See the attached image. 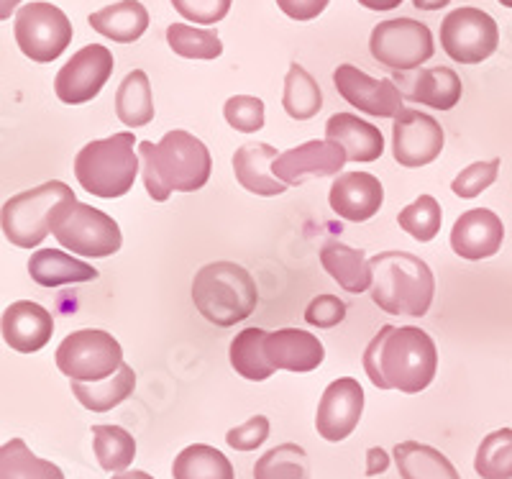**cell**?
I'll return each instance as SVG.
<instances>
[{"mask_svg": "<svg viewBox=\"0 0 512 479\" xmlns=\"http://www.w3.org/2000/svg\"><path fill=\"white\" fill-rule=\"evenodd\" d=\"M364 369L379 390L415 395L436 377V344L418 326H382L364 351Z\"/></svg>", "mask_w": 512, "mask_h": 479, "instance_id": "1", "label": "cell"}, {"mask_svg": "<svg viewBox=\"0 0 512 479\" xmlns=\"http://www.w3.org/2000/svg\"><path fill=\"white\" fill-rule=\"evenodd\" d=\"M139 157L144 164V185L152 200L164 203L172 193H195L208 185L213 159L203 141L187 131L164 134L159 144L141 141Z\"/></svg>", "mask_w": 512, "mask_h": 479, "instance_id": "2", "label": "cell"}, {"mask_svg": "<svg viewBox=\"0 0 512 479\" xmlns=\"http://www.w3.org/2000/svg\"><path fill=\"white\" fill-rule=\"evenodd\" d=\"M374 282L372 300L390 316L420 318L428 313L436 295L431 267L408 252H382L369 259Z\"/></svg>", "mask_w": 512, "mask_h": 479, "instance_id": "3", "label": "cell"}, {"mask_svg": "<svg viewBox=\"0 0 512 479\" xmlns=\"http://www.w3.org/2000/svg\"><path fill=\"white\" fill-rule=\"evenodd\" d=\"M192 303L213 326L231 328L259 305L254 277L236 262H210L192 280Z\"/></svg>", "mask_w": 512, "mask_h": 479, "instance_id": "4", "label": "cell"}, {"mask_svg": "<svg viewBox=\"0 0 512 479\" xmlns=\"http://www.w3.org/2000/svg\"><path fill=\"white\" fill-rule=\"evenodd\" d=\"M134 144L136 136L128 131L85 144L75 157L77 182L95 198H123L134 187L139 172V154L134 152Z\"/></svg>", "mask_w": 512, "mask_h": 479, "instance_id": "5", "label": "cell"}, {"mask_svg": "<svg viewBox=\"0 0 512 479\" xmlns=\"http://www.w3.org/2000/svg\"><path fill=\"white\" fill-rule=\"evenodd\" d=\"M52 234L64 249L88 259L111 257L121 249V228L108 213L72 198L54 208Z\"/></svg>", "mask_w": 512, "mask_h": 479, "instance_id": "6", "label": "cell"}, {"mask_svg": "<svg viewBox=\"0 0 512 479\" xmlns=\"http://www.w3.org/2000/svg\"><path fill=\"white\" fill-rule=\"evenodd\" d=\"M72 187L52 180L44 185L18 193L3 205V234L18 249H34L52 231V216L62 200L72 198Z\"/></svg>", "mask_w": 512, "mask_h": 479, "instance_id": "7", "label": "cell"}, {"mask_svg": "<svg viewBox=\"0 0 512 479\" xmlns=\"http://www.w3.org/2000/svg\"><path fill=\"white\" fill-rule=\"evenodd\" d=\"M54 362L72 382H100L123 367V349L108 331L85 328L59 344Z\"/></svg>", "mask_w": 512, "mask_h": 479, "instance_id": "8", "label": "cell"}, {"mask_svg": "<svg viewBox=\"0 0 512 479\" xmlns=\"http://www.w3.org/2000/svg\"><path fill=\"white\" fill-rule=\"evenodd\" d=\"M18 49L34 62H54L64 49L70 47L72 41V24L62 8L52 3H29L16 13V24H13Z\"/></svg>", "mask_w": 512, "mask_h": 479, "instance_id": "9", "label": "cell"}, {"mask_svg": "<svg viewBox=\"0 0 512 479\" xmlns=\"http://www.w3.org/2000/svg\"><path fill=\"white\" fill-rule=\"evenodd\" d=\"M369 49L379 65L408 72L428 62L436 52V44L431 29L415 18H392L374 26Z\"/></svg>", "mask_w": 512, "mask_h": 479, "instance_id": "10", "label": "cell"}, {"mask_svg": "<svg viewBox=\"0 0 512 479\" xmlns=\"http://www.w3.org/2000/svg\"><path fill=\"white\" fill-rule=\"evenodd\" d=\"M441 47L461 65H479L500 47L497 21L482 8H456L441 24Z\"/></svg>", "mask_w": 512, "mask_h": 479, "instance_id": "11", "label": "cell"}, {"mask_svg": "<svg viewBox=\"0 0 512 479\" xmlns=\"http://www.w3.org/2000/svg\"><path fill=\"white\" fill-rule=\"evenodd\" d=\"M113 52L103 44H88L57 72L54 90L57 98L67 106H82L103 90L108 77L113 75Z\"/></svg>", "mask_w": 512, "mask_h": 479, "instance_id": "12", "label": "cell"}, {"mask_svg": "<svg viewBox=\"0 0 512 479\" xmlns=\"http://www.w3.org/2000/svg\"><path fill=\"white\" fill-rule=\"evenodd\" d=\"M441 123L423 111L402 108L400 116L392 121V154L402 167H425L436 162L443 152Z\"/></svg>", "mask_w": 512, "mask_h": 479, "instance_id": "13", "label": "cell"}, {"mask_svg": "<svg viewBox=\"0 0 512 479\" xmlns=\"http://www.w3.org/2000/svg\"><path fill=\"white\" fill-rule=\"evenodd\" d=\"M333 85L346 103H351L367 116L392 118V121L400 116L405 95L387 77L377 80V77H369L367 72L354 65H338L333 72Z\"/></svg>", "mask_w": 512, "mask_h": 479, "instance_id": "14", "label": "cell"}, {"mask_svg": "<svg viewBox=\"0 0 512 479\" xmlns=\"http://www.w3.org/2000/svg\"><path fill=\"white\" fill-rule=\"evenodd\" d=\"M364 413V390L354 377H338L326 387L315 413V428L326 441L338 444L356 431Z\"/></svg>", "mask_w": 512, "mask_h": 479, "instance_id": "15", "label": "cell"}, {"mask_svg": "<svg viewBox=\"0 0 512 479\" xmlns=\"http://www.w3.org/2000/svg\"><path fill=\"white\" fill-rule=\"evenodd\" d=\"M346 162H349L346 152L338 147L336 141H305L300 147L282 152L277 162L272 164V172L287 187H297L310 177L320 180V177L338 175Z\"/></svg>", "mask_w": 512, "mask_h": 479, "instance_id": "16", "label": "cell"}, {"mask_svg": "<svg viewBox=\"0 0 512 479\" xmlns=\"http://www.w3.org/2000/svg\"><path fill=\"white\" fill-rule=\"evenodd\" d=\"M331 211L351 223H364L379 213L384 203V187L379 177L369 172H346L338 175L328 193Z\"/></svg>", "mask_w": 512, "mask_h": 479, "instance_id": "17", "label": "cell"}, {"mask_svg": "<svg viewBox=\"0 0 512 479\" xmlns=\"http://www.w3.org/2000/svg\"><path fill=\"white\" fill-rule=\"evenodd\" d=\"M505 239V226L497 213L487 208L461 213L459 221L451 228V249L466 262H482L500 252Z\"/></svg>", "mask_w": 512, "mask_h": 479, "instance_id": "18", "label": "cell"}, {"mask_svg": "<svg viewBox=\"0 0 512 479\" xmlns=\"http://www.w3.org/2000/svg\"><path fill=\"white\" fill-rule=\"evenodd\" d=\"M264 357L274 372H313L326 359V349L318 336L303 328H280L264 336Z\"/></svg>", "mask_w": 512, "mask_h": 479, "instance_id": "19", "label": "cell"}, {"mask_svg": "<svg viewBox=\"0 0 512 479\" xmlns=\"http://www.w3.org/2000/svg\"><path fill=\"white\" fill-rule=\"evenodd\" d=\"M54 321L47 308L18 300L3 310V341L21 354H34L52 341Z\"/></svg>", "mask_w": 512, "mask_h": 479, "instance_id": "20", "label": "cell"}, {"mask_svg": "<svg viewBox=\"0 0 512 479\" xmlns=\"http://www.w3.org/2000/svg\"><path fill=\"white\" fill-rule=\"evenodd\" d=\"M277 157H280L277 149L269 147V144H259V141H251V144L236 149L233 172H236L239 185L249 193L259 195V198H277V195L285 193V182H280L274 177V172H269Z\"/></svg>", "mask_w": 512, "mask_h": 479, "instance_id": "21", "label": "cell"}, {"mask_svg": "<svg viewBox=\"0 0 512 479\" xmlns=\"http://www.w3.org/2000/svg\"><path fill=\"white\" fill-rule=\"evenodd\" d=\"M326 136L344 149L349 162H377L384 152L382 131L354 113H336L328 118Z\"/></svg>", "mask_w": 512, "mask_h": 479, "instance_id": "22", "label": "cell"}, {"mask_svg": "<svg viewBox=\"0 0 512 479\" xmlns=\"http://www.w3.org/2000/svg\"><path fill=\"white\" fill-rule=\"evenodd\" d=\"M320 264L351 295H361L374 282L372 262L367 259V254L336 239H328L320 246Z\"/></svg>", "mask_w": 512, "mask_h": 479, "instance_id": "23", "label": "cell"}, {"mask_svg": "<svg viewBox=\"0 0 512 479\" xmlns=\"http://www.w3.org/2000/svg\"><path fill=\"white\" fill-rule=\"evenodd\" d=\"M29 275L39 287H59L98 280V269L82 259H72L59 249H41L31 254Z\"/></svg>", "mask_w": 512, "mask_h": 479, "instance_id": "24", "label": "cell"}, {"mask_svg": "<svg viewBox=\"0 0 512 479\" xmlns=\"http://www.w3.org/2000/svg\"><path fill=\"white\" fill-rule=\"evenodd\" d=\"M88 21L105 39L131 44V41L141 39L149 29V11L141 6L139 0H121V3L90 13Z\"/></svg>", "mask_w": 512, "mask_h": 479, "instance_id": "25", "label": "cell"}, {"mask_svg": "<svg viewBox=\"0 0 512 479\" xmlns=\"http://www.w3.org/2000/svg\"><path fill=\"white\" fill-rule=\"evenodd\" d=\"M461 93H464L461 77L451 67H431V70H420L405 98L436 111H451L461 100Z\"/></svg>", "mask_w": 512, "mask_h": 479, "instance_id": "26", "label": "cell"}, {"mask_svg": "<svg viewBox=\"0 0 512 479\" xmlns=\"http://www.w3.org/2000/svg\"><path fill=\"white\" fill-rule=\"evenodd\" d=\"M395 464L402 479H461L454 464L441 451L418 441L397 444Z\"/></svg>", "mask_w": 512, "mask_h": 479, "instance_id": "27", "label": "cell"}, {"mask_svg": "<svg viewBox=\"0 0 512 479\" xmlns=\"http://www.w3.org/2000/svg\"><path fill=\"white\" fill-rule=\"evenodd\" d=\"M136 387V374L134 369L123 364L113 377L100 382H72V392L80 400L82 408L93 410V413H108L123 400L131 398V392Z\"/></svg>", "mask_w": 512, "mask_h": 479, "instance_id": "28", "label": "cell"}, {"mask_svg": "<svg viewBox=\"0 0 512 479\" xmlns=\"http://www.w3.org/2000/svg\"><path fill=\"white\" fill-rule=\"evenodd\" d=\"M116 116L121 118V123L131 126V129L152 123L154 98L152 85H149V77H146L144 70L128 72L121 85H118Z\"/></svg>", "mask_w": 512, "mask_h": 479, "instance_id": "29", "label": "cell"}, {"mask_svg": "<svg viewBox=\"0 0 512 479\" xmlns=\"http://www.w3.org/2000/svg\"><path fill=\"white\" fill-rule=\"evenodd\" d=\"M175 479H233V464L223 451L205 444H192L177 454L172 464Z\"/></svg>", "mask_w": 512, "mask_h": 479, "instance_id": "30", "label": "cell"}, {"mask_svg": "<svg viewBox=\"0 0 512 479\" xmlns=\"http://www.w3.org/2000/svg\"><path fill=\"white\" fill-rule=\"evenodd\" d=\"M282 106H285L287 116L295 121H310L318 116L323 108V93L315 77L305 70L303 65L292 62L285 77V95H282Z\"/></svg>", "mask_w": 512, "mask_h": 479, "instance_id": "31", "label": "cell"}, {"mask_svg": "<svg viewBox=\"0 0 512 479\" xmlns=\"http://www.w3.org/2000/svg\"><path fill=\"white\" fill-rule=\"evenodd\" d=\"M0 479H64V472L39 459L21 439H11L0 446Z\"/></svg>", "mask_w": 512, "mask_h": 479, "instance_id": "32", "label": "cell"}, {"mask_svg": "<svg viewBox=\"0 0 512 479\" xmlns=\"http://www.w3.org/2000/svg\"><path fill=\"white\" fill-rule=\"evenodd\" d=\"M93 449L105 472H128L136 459L134 436L121 426H93Z\"/></svg>", "mask_w": 512, "mask_h": 479, "instance_id": "33", "label": "cell"}, {"mask_svg": "<svg viewBox=\"0 0 512 479\" xmlns=\"http://www.w3.org/2000/svg\"><path fill=\"white\" fill-rule=\"evenodd\" d=\"M264 336H267V331H262V328H246L231 341V351H228L231 354V367L244 380L262 382L274 374L267 357H264Z\"/></svg>", "mask_w": 512, "mask_h": 479, "instance_id": "34", "label": "cell"}, {"mask_svg": "<svg viewBox=\"0 0 512 479\" xmlns=\"http://www.w3.org/2000/svg\"><path fill=\"white\" fill-rule=\"evenodd\" d=\"M254 479H310V459L303 446L280 444L254 464Z\"/></svg>", "mask_w": 512, "mask_h": 479, "instance_id": "35", "label": "cell"}, {"mask_svg": "<svg viewBox=\"0 0 512 479\" xmlns=\"http://www.w3.org/2000/svg\"><path fill=\"white\" fill-rule=\"evenodd\" d=\"M474 469L482 479H512V428H500L484 436Z\"/></svg>", "mask_w": 512, "mask_h": 479, "instance_id": "36", "label": "cell"}, {"mask_svg": "<svg viewBox=\"0 0 512 479\" xmlns=\"http://www.w3.org/2000/svg\"><path fill=\"white\" fill-rule=\"evenodd\" d=\"M167 44L185 59H218L223 54V41L216 31L195 29L187 24H172L167 29Z\"/></svg>", "mask_w": 512, "mask_h": 479, "instance_id": "37", "label": "cell"}, {"mask_svg": "<svg viewBox=\"0 0 512 479\" xmlns=\"http://www.w3.org/2000/svg\"><path fill=\"white\" fill-rule=\"evenodd\" d=\"M397 223L405 234L413 236L415 241H433L441 231L443 223V213H441V203H438L433 195H420L415 198L408 208H402L397 213Z\"/></svg>", "mask_w": 512, "mask_h": 479, "instance_id": "38", "label": "cell"}, {"mask_svg": "<svg viewBox=\"0 0 512 479\" xmlns=\"http://www.w3.org/2000/svg\"><path fill=\"white\" fill-rule=\"evenodd\" d=\"M223 116L231 129L241 131V134H256L264 126V100L254 98V95H233L223 106Z\"/></svg>", "mask_w": 512, "mask_h": 479, "instance_id": "39", "label": "cell"}, {"mask_svg": "<svg viewBox=\"0 0 512 479\" xmlns=\"http://www.w3.org/2000/svg\"><path fill=\"white\" fill-rule=\"evenodd\" d=\"M497 175H500V159H489V162H474L451 182V190L459 195L461 200H472L479 193H484L489 185H495Z\"/></svg>", "mask_w": 512, "mask_h": 479, "instance_id": "40", "label": "cell"}, {"mask_svg": "<svg viewBox=\"0 0 512 479\" xmlns=\"http://www.w3.org/2000/svg\"><path fill=\"white\" fill-rule=\"evenodd\" d=\"M175 11L195 24H218L231 11V0H172Z\"/></svg>", "mask_w": 512, "mask_h": 479, "instance_id": "41", "label": "cell"}, {"mask_svg": "<svg viewBox=\"0 0 512 479\" xmlns=\"http://www.w3.org/2000/svg\"><path fill=\"white\" fill-rule=\"evenodd\" d=\"M269 439V418L254 415L244 426H236L226 433V444L236 451H254Z\"/></svg>", "mask_w": 512, "mask_h": 479, "instance_id": "42", "label": "cell"}, {"mask_svg": "<svg viewBox=\"0 0 512 479\" xmlns=\"http://www.w3.org/2000/svg\"><path fill=\"white\" fill-rule=\"evenodd\" d=\"M346 318V303L336 295H318L305 308V321L315 328H333Z\"/></svg>", "mask_w": 512, "mask_h": 479, "instance_id": "43", "label": "cell"}, {"mask_svg": "<svg viewBox=\"0 0 512 479\" xmlns=\"http://www.w3.org/2000/svg\"><path fill=\"white\" fill-rule=\"evenodd\" d=\"M331 0H277V6L285 16L295 18V21H313L320 13L326 11Z\"/></svg>", "mask_w": 512, "mask_h": 479, "instance_id": "44", "label": "cell"}, {"mask_svg": "<svg viewBox=\"0 0 512 479\" xmlns=\"http://www.w3.org/2000/svg\"><path fill=\"white\" fill-rule=\"evenodd\" d=\"M387 467H390V456H387V451L379 449V446L367 451V477H377V474L387 472Z\"/></svg>", "mask_w": 512, "mask_h": 479, "instance_id": "45", "label": "cell"}, {"mask_svg": "<svg viewBox=\"0 0 512 479\" xmlns=\"http://www.w3.org/2000/svg\"><path fill=\"white\" fill-rule=\"evenodd\" d=\"M359 3L369 11H395L402 6V0H359Z\"/></svg>", "mask_w": 512, "mask_h": 479, "instance_id": "46", "label": "cell"}, {"mask_svg": "<svg viewBox=\"0 0 512 479\" xmlns=\"http://www.w3.org/2000/svg\"><path fill=\"white\" fill-rule=\"evenodd\" d=\"M448 3H451V0H413V6L418 8V11H441Z\"/></svg>", "mask_w": 512, "mask_h": 479, "instance_id": "47", "label": "cell"}, {"mask_svg": "<svg viewBox=\"0 0 512 479\" xmlns=\"http://www.w3.org/2000/svg\"><path fill=\"white\" fill-rule=\"evenodd\" d=\"M113 479H154L152 474H146V472H121V474H113Z\"/></svg>", "mask_w": 512, "mask_h": 479, "instance_id": "48", "label": "cell"}, {"mask_svg": "<svg viewBox=\"0 0 512 479\" xmlns=\"http://www.w3.org/2000/svg\"><path fill=\"white\" fill-rule=\"evenodd\" d=\"M18 0H3V13H0V16L3 18H8V13L13 11V6H16Z\"/></svg>", "mask_w": 512, "mask_h": 479, "instance_id": "49", "label": "cell"}, {"mask_svg": "<svg viewBox=\"0 0 512 479\" xmlns=\"http://www.w3.org/2000/svg\"><path fill=\"white\" fill-rule=\"evenodd\" d=\"M497 3H500V6H505V8H512V0H497Z\"/></svg>", "mask_w": 512, "mask_h": 479, "instance_id": "50", "label": "cell"}]
</instances>
